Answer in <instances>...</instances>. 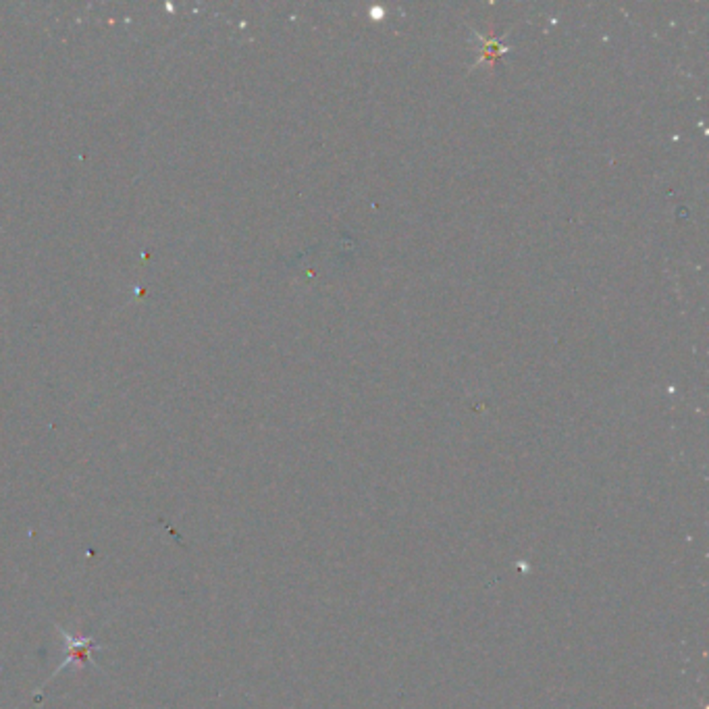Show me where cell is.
Wrapping results in <instances>:
<instances>
[{
	"mask_svg": "<svg viewBox=\"0 0 709 709\" xmlns=\"http://www.w3.org/2000/svg\"><path fill=\"white\" fill-rule=\"evenodd\" d=\"M61 630L63 639H65V647H67V661L58 668V672H61L63 668H67L71 661H80V664H85V661H92L90 658V652L96 647V643L92 639H74L69 633H65L63 628Z\"/></svg>",
	"mask_w": 709,
	"mask_h": 709,
	"instance_id": "obj_1",
	"label": "cell"
}]
</instances>
